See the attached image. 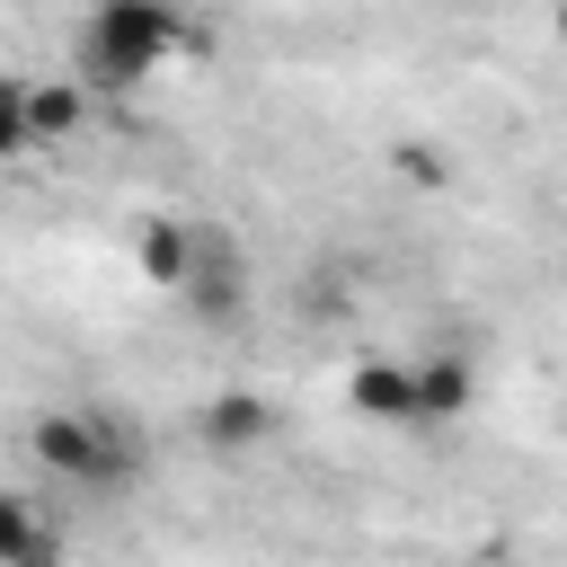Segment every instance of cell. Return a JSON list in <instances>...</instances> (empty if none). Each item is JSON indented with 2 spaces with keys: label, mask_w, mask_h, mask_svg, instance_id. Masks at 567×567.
Returning a JSON list of instances; mask_svg holds the SVG:
<instances>
[{
  "label": "cell",
  "mask_w": 567,
  "mask_h": 567,
  "mask_svg": "<svg viewBox=\"0 0 567 567\" xmlns=\"http://www.w3.org/2000/svg\"><path fill=\"white\" fill-rule=\"evenodd\" d=\"M177 35H186V27H177L168 9H151V0H106V9H89L80 35H71V80L124 97V89H142V80L168 62Z\"/></svg>",
  "instance_id": "cell-1"
},
{
  "label": "cell",
  "mask_w": 567,
  "mask_h": 567,
  "mask_svg": "<svg viewBox=\"0 0 567 567\" xmlns=\"http://www.w3.org/2000/svg\"><path fill=\"white\" fill-rule=\"evenodd\" d=\"M399 177H408V186H443V159L416 151V142H399Z\"/></svg>",
  "instance_id": "cell-9"
},
{
  "label": "cell",
  "mask_w": 567,
  "mask_h": 567,
  "mask_svg": "<svg viewBox=\"0 0 567 567\" xmlns=\"http://www.w3.org/2000/svg\"><path fill=\"white\" fill-rule=\"evenodd\" d=\"M195 248H204V230H186V221H168V213H151V221H142V239H133L142 275H151V284H168V292H186Z\"/></svg>",
  "instance_id": "cell-6"
},
{
  "label": "cell",
  "mask_w": 567,
  "mask_h": 567,
  "mask_svg": "<svg viewBox=\"0 0 567 567\" xmlns=\"http://www.w3.org/2000/svg\"><path fill=\"white\" fill-rule=\"evenodd\" d=\"M470 363L461 354H416V425H452L470 408Z\"/></svg>",
  "instance_id": "cell-7"
},
{
  "label": "cell",
  "mask_w": 567,
  "mask_h": 567,
  "mask_svg": "<svg viewBox=\"0 0 567 567\" xmlns=\"http://www.w3.org/2000/svg\"><path fill=\"white\" fill-rule=\"evenodd\" d=\"M89 124V89L80 80H35V151L44 142H71Z\"/></svg>",
  "instance_id": "cell-8"
},
{
  "label": "cell",
  "mask_w": 567,
  "mask_h": 567,
  "mask_svg": "<svg viewBox=\"0 0 567 567\" xmlns=\"http://www.w3.org/2000/svg\"><path fill=\"white\" fill-rule=\"evenodd\" d=\"M35 461L53 470V478H71V487H115L124 470H133V452H124V425L115 416H89V408H53V416H35Z\"/></svg>",
  "instance_id": "cell-2"
},
{
  "label": "cell",
  "mask_w": 567,
  "mask_h": 567,
  "mask_svg": "<svg viewBox=\"0 0 567 567\" xmlns=\"http://www.w3.org/2000/svg\"><path fill=\"white\" fill-rule=\"evenodd\" d=\"M195 434H204L213 452H257V443L275 434V408H266L257 390H213L204 416H195Z\"/></svg>",
  "instance_id": "cell-4"
},
{
  "label": "cell",
  "mask_w": 567,
  "mask_h": 567,
  "mask_svg": "<svg viewBox=\"0 0 567 567\" xmlns=\"http://www.w3.org/2000/svg\"><path fill=\"white\" fill-rule=\"evenodd\" d=\"M186 301H195L204 319H239V301H248V284H239V248H230L221 230H204L195 275H186Z\"/></svg>",
  "instance_id": "cell-5"
},
{
  "label": "cell",
  "mask_w": 567,
  "mask_h": 567,
  "mask_svg": "<svg viewBox=\"0 0 567 567\" xmlns=\"http://www.w3.org/2000/svg\"><path fill=\"white\" fill-rule=\"evenodd\" d=\"M346 408L372 416V425H416V363H399V354H363V363L346 372Z\"/></svg>",
  "instance_id": "cell-3"
},
{
  "label": "cell",
  "mask_w": 567,
  "mask_h": 567,
  "mask_svg": "<svg viewBox=\"0 0 567 567\" xmlns=\"http://www.w3.org/2000/svg\"><path fill=\"white\" fill-rule=\"evenodd\" d=\"M549 35H558V44H567V9H558V18H549Z\"/></svg>",
  "instance_id": "cell-10"
}]
</instances>
